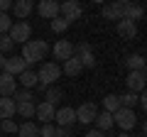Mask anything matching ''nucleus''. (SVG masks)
Instances as JSON below:
<instances>
[{"label": "nucleus", "mask_w": 147, "mask_h": 137, "mask_svg": "<svg viewBox=\"0 0 147 137\" xmlns=\"http://www.w3.org/2000/svg\"><path fill=\"white\" fill-rule=\"evenodd\" d=\"M0 130L7 132V135H12V132H17V122L12 120V118L10 120H0Z\"/></svg>", "instance_id": "nucleus-31"}, {"label": "nucleus", "mask_w": 147, "mask_h": 137, "mask_svg": "<svg viewBox=\"0 0 147 137\" xmlns=\"http://www.w3.org/2000/svg\"><path fill=\"white\" fill-rule=\"evenodd\" d=\"M84 137H105V132H100V130H91V132H86Z\"/></svg>", "instance_id": "nucleus-39"}, {"label": "nucleus", "mask_w": 147, "mask_h": 137, "mask_svg": "<svg viewBox=\"0 0 147 137\" xmlns=\"http://www.w3.org/2000/svg\"><path fill=\"white\" fill-rule=\"evenodd\" d=\"M12 3H15V0H0V12L12 10Z\"/></svg>", "instance_id": "nucleus-37"}, {"label": "nucleus", "mask_w": 147, "mask_h": 137, "mask_svg": "<svg viewBox=\"0 0 147 137\" xmlns=\"http://www.w3.org/2000/svg\"><path fill=\"white\" fill-rule=\"evenodd\" d=\"M142 132H145V137H147V122H145V125H142Z\"/></svg>", "instance_id": "nucleus-42"}, {"label": "nucleus", "mask_w": 147, "mask_h": 137, "mask_svg": "<svg viewBox=\"0 0 147 137\" xmlns=\"http://www.w3.org/2000/svg\"><path fill=\"white\" fill-rule=\"evenodd\" d=\"M118 98H120V105H123V108H135L137 103H140V93H132V91L118 95Z\"/></svg>", "instance_id": "nucleus-26"}, {"label": "nucleus", "mask_w": 147, "mask_h": 137, "mask_svg": "<svg viewBox=\"0 0 147 137\" xmlns=\"http://www.w3.org/2000/svg\"><path fill=\"white\" fill-rule=\"evenodd\" d=\"M88 52H91V44H88V42H81V44H76V47H74V54H76V56L88 54Z\"/></svg>", "instance_id": "nucleus-35"}, {"label": "nucleus", "mask_w": 147, "mask_h": 137, "mask_svg": "<svg viewBox=\"0 0 147 137\" xmlns=\"http://www.w3.org/2000/svg\"><path fill=\"white\" fill-rule=\"evenodd\" d=\"M118 108H120V98H118L115 93H108L103 98V110H108V113H115Z\"/></svg>", "instance_id": "nucleus-27"}, {"label": "nucleus", "mask_w": 147, "mask_h": 137, "mask_svg": "<svg viewBox=\"0 0 147 137\" xmlns=\"http://www.w3.org/2000/svg\"><path fill=\"white\" fill-rule=\"evenodd\" d=\"M32 98H34V95H32L27 88H22V91H15V95H12V100H15V103H22V100H32Z\"/></svg>", "instance_id": "nucleus-34"}, {"label": "nucleus", "mask_w": 147, "mask_h": 137, "mask_svg": "<svg viewBox=\"0 0 147 137\" xmlns=\"http://www.w3.org/2000/svg\"><path fill=\"white\" fill-rule=\"evenodd\" d=\"M81 66L84 68H93L96 66V56H93V52H88V54H81Z\"/></svg>", "instance_id": "nucleus-32"}, {"label": "nucleus", "mask_w": 147, "mask_h": 137, "mask_svg": "<svg viewBox=\"0 0 147 137\" xmlns=\"http://www.w3.org/2000/svg\"><path fill=\"white\" fill-rule=\"evenodd\" d=\"M96 130H100V132H108L110 127L115 125V122H113V113H108V110H103V113H98V115H96Z\"/></svg>", "instance_id": "nucleus-20"}, {"label": "nucleus", "mask_w": 147, "mask_h": 137, "mask_svg": "<svg viewBox=\"0 0 147 137\" xmlns=\"http://www.w3.org/2000/svg\"><path fill=\"white\" fill-rule=\"evenodd\" d=\"M59 15H61L64 20L74 22V20H79V17L84 15V7H81L79 3H74V0H61V3H59Z\"/></svg>", "instance_id": "nucleus-5"}, {"label": "nucleus", "mask_w": 147, "mask_h": 137, "mask_svg": "<svg viewBox=\"0 0 147 137\" xmlns=\"http://www.w3.org/2000/svg\"><path fill=\"white\" fill-rule=\"evenodd\" d=\"M17 83H22V88H34L37 83H39V79H37V71H32V68H25L20 76H17Z\"/></svg>", "instance_id": "nucleus-19"}, {"label": "nucleus", "mask_w": 147, "mask_h": 137, "mask_svg": "<svg viewBox=\"0 0 147 137\" xmlns=\"http://www.w3.org/2000/svg\"><path fill=\"white\" fill-rule=\"evenodd\" d=\"M142 15H145V7L137 5V3H127V5H123V20H142Z\"/></svg>", "instance_id": "nucleus-17"}, {"label": "nucleus", "mask_w": 147, "mask_h": 137, "mask_svg": "<svg viewBox=\"0 0 147 137\" xmlns=\"http://www.w3.org/2000/svg\"><path fill=\"white\" fill-rule=\"evenodd\" d=\"M49 54V44L44 39H30V42L22 44V54L20 56L25 59L27 64H37V61H44Z\"/></svg>", "instance_id": "nucleus-1"}, {"label": "nucleus", "mask_w": 147, "mask_h": 137, "mask_svg": "<svg viewBox=\"0 0 147 137\" xmlns=\"http://www.w3.org/2000/svg\"><path fill=\"white\" fill-rule=\"evenodd\" d=\"M10 27H12L10 15H7V12H0V34H7V32H10Z\"/></svg>", "instance_id": "nucleus-30"}, {"label": "nucleus", "mask_w": 147, "mask_h": 137, "mask_svg": "<svg viewBox=\"0 0 147 137\" xmlns=\"http://www.w3.org/2000/svg\"><path fill=\"white\" fill-rule=\"evenodd\" d=\"M54 120H57V127H71L76 122V108H69V105L59 108Z\"/></svg>", "instance_id": "nucleus-10"}, {"label": "nucleus", "mask_w": 147, "mask_h": 137, "mask_svg": "<svg viewBox=\"0 0 147 137\" xmlns=\"http://www.w3.org/2000/svg\"><path fill=\"white\" fill-rule=\"evenodd\" d=\"M25 68H30V64H27L22 56H7V59H5V66L0 68V71H5V74H12V76H20Z\"/></svg>", "instance_id": "nucleus-8"}, {"label": "nucleus", "mask_w": 147, "mask_h": 137, "mask_svg": "<svg viewBox=\"0 0 147 137\" xmlns=\"http://www.w3.org/2000/svg\"><path fill=\"white\" fill-rule=\"evenodd\" d=\"M49 22H52V32H57V34L66 32V30H69V25H71V22H69V20H64L61 15H59V17H54V20H49Z\"/></svg>", "instance_id": "nucleus-28"}, {"label": "nucleus", "mask_w": 147, "mask_h": 137, "mask_svg": "<svg viewBox=\"0 0 147 137\" xmlns=\"http://www.w3.org/2000/svg\"><path fill=\"white\" fill-rule=\"evenodd\" d=\"M61 76V66H59L57 61H47V64H42L39 66V71H37V79H39V88H49V86H54L57 83V79Z\"/></svg>", "instance_id": "nucleus-2"}, {"label": "nucleus", "mask_w": 147, "mask_h": 137, "mask_svg": "<svg viewBox=\"0 0 147 137\" xmlns=\"http://www.w3.org/2000/svg\"><path fill=\"white\" fill-rule=\"evenodd\" d=\"M37 12L44 20H54V17H59V3L57 0H39L37 3Z\"/></svg>", "instance_id": "nucleus-12"}, {"label": "nucleus", "mask_w": 147, "mask_h": 137, "mask_svg": "<svg viewBox=\"0 0 147 137\" xmlns=\"http://www.w3.org/2000/svg\"><path fill=\"white\" fill-rule=\"evenodd\" d=\"M34 100H22V103H15V113L20 118H34Z\"/></svg>", "instance_id": "nucleus-22"}, {"label": "nucleus", "mask_w": 147, "mask_h": 137, "mask_svg": "<svg viewBox=\"0 0 147 137\" xmlns=\"http://www.w3.org/2000/svg\"><path fill=\"white\" fill-rule=\"evenodd\" d=\"M15 49V42L10 39V34H0V54H10Z\"/></svg>", "instance_id": "nucleus-29"}, {"label": "nucleus", "mask_w": 147, "mask_h": 137, "mask_svg": "<svg viewBox=\"0 0 147 137\" xmlns=\"http://www.w3.org/2000/svg\"><path fill=\"white\" fill-rule=\"evenodd\" d=\"M103 20H115V22L123 20V5L118 0H110L103 5Z\"/></svg>", "instance_id": "nucleus-16"}, {"label": "nucleus", "mask_w": 147, "mask_h": 137, "mask_svg": "<svg viewBox=\"0 0 147 137\" xmlns=\"http://www.w3.org/2000/svg\"><path fill=\"white\" fill-rule=\"evenodd\" d=\"M91 3H98V5H103V3H105V0H91Z\"/></svg>", "instance_id": "nucleus-43"}, {"label": "nucleus", "mask_w": 147, "mask_h": 137, "mask_svg": "<svg viewBox=\"0 0 147 137\" xmlns=\"http://www.w3.org/2000/svg\"><path fill=\"white\" fill-rule=\"evenodd\" d=\"M115 30L123 39H135L137 37V22H132V20H118Z\"/></svg>", "instance_id": "nucleus-15"}, {"label": "nucleus", "mask_w": 147, "mask_h": 137, "mask_svg": "<svg viewBox=\"0 0 147 137\" xmlns=\"http://www.w3.org/2000/svg\"><path fill=\"white\" fill-rule=\"evenodd\" d=\"M54 137H71V127H57V135Z\"/></svg>", "instance_id": "nucleus-36"}, {"label": "nucleus", "mask_w": 147, "mask_h": 137, "mask_svg": "<svg viewBox=\"0 0 147 137\" xmlns=\"http://www.w3.org/2000/svg\"><path fill=\"white\" fill-rule=\"evenodd\" d=\"M118 137H130V132H120V135H118Z\"/></svg>", "instance_id": "nucleus-41"}, {"label": "nucleus", "mask_w": 147, "mask_h": 137, "mask_svg": "<svg viewBox=\"0 0 147 137\" xmlns=\"http://www.w3.org/2000/svg\"><path fill=\"white\" fill-rule=\"evenodd\" d=\"M52 52H54V59H59V61L64 64L66 59L74 56V44L69 42V39H59V42L52 47Z\"/></svg>", "instance_id": "nucleus-11"}, {"label": "nucleus", "mask_w": 147, "mask_h": 137, "mask_svg": "<svg viewBox=\"0 0 147 137\" xmlns=\"http://www.w3.org/2000/svg\"><path fill=\"white\" fill-rule=\"evenodd\" d=\"M10 39L15 44H25V42H30V37H32V25L30 22H25V20H17V22H12V27H10Z\"/></svg>", "instance_id": "nucleus-4"}, {"label": "nucleus", "mask_w": 147, "mask_h": 137, "mask_svg": "<svg viewBox=\"0 0 147 137\" xmlns=\"http://www.w3.org/2000/svg\"><path fill=\"white\" fill-rule=\"evenodd\" d=\"M57 135V127L52 125V122H44L42 127H39V137H54Z\"/></svg>", "instance_id": "nucleus-33"}, {"label": "nucleus", "mask_w": 147, "mask_h": 137, "mask_svg": "<svg viewBox=\"0 0 147 137\" xmlns=\"http://www.w3.org/2000/svg\"><path fill=\"white\" fill-rule=\"evenodd\" d=\"M15 115V100L0 95V120H10Z\"/></svg>", "instance_id": "nucleus-21"}, {"label": "nucleus", "mask_w": 147, "mask_h": 137, "mask_svg": "<svg viewBox=\"0 0 147 137\" xmlns=\"http://www.w3.org/2000/svg\"><path fill=\"white\" fill-rule=\"evenodd\" d=\"M57 3H61V0H57Z\"/></svg>", "instance_id": "nucleus-45"}, {"label": "nucleus", "mask_w": 147, "mask_h": 137, "mask_svg": "<svg viewBox=\"0 0 147 137\" xmlns=\"http://www.w3.org/2000/svg\"><path fill=\"white\" fill-rule=\"evenodd\" d=\"M145 83H147V76L142 74V71H130L127 79H125L127 91H132V93H142V91H145Z\"/></svg>", "instance_id": "nucleus-9"}, {"label": "nucleus", "mask_w": 147, "mask_h": 137, "mask_svg": "<svg viewBox=\"0 0 147 137\" xmlns=\"http://www.w3.org/2000/svg\"><path fill=\"white\" fill-rule=\"evenodd\" d=\"M113 122H115L118 127H120V132H130L132 127L137 125V118H135V110L132 108H118L115 113H113Z\"/></svg>", "instance_id": "nucleus-3"}, {"label": "nucleus", "mask_w": 147, "mask_h": 137, "mask_svg": "<svg viewBox=\"0 0 147 137\" xmlns=\"http://www.w3.org/2000/svg\"><path fill=\"white\" fill-rule=\"evenodd\" d=\"M54 115H57V108H54L52 103H47V100H44V103H39V105L34 108V118L42 122V125H44V122H52Z\"/></svg>", "instance_id": "nucleus-13"}, {"label": "nucleus", "mask_w": 147, "mask_h": 137, "mask_svg": "<svg viewBox=\"0 0 147 137\" xmlns=\"http://www.w3.org/2000/svg\"><path fill=\"white\" fill-rule=\"evenodd\" d=\"M61 98H64V91L59 88V86H49V88H47V95H44V100H47V103H52L54 108L59 105V100H61Z\"/></svg>", "instance_id": "nucleus-25"}, {"label": "nucleus", "mask_w": 147, "mask_h": 137, "mask_svg": "<svg viewBox=\"0 0 147 137\" xmlns=\"http://www.w3.org/2000/svg\"><path fill=\"white\" fill-rule=\"evenodd\" d=\"M34 10V0H15L12 3V12H15L17 20H27Z\"/></svg>", "instance_id": "nucleus-14"}, {"label": "nucleus", "mask_w": 147, "mask_h": 137, "mask_svg": "<svg viewBox=\"0 0 147 137\" xmlns=\"http://www.w3.org/2000/svg\"><path fill=\"white\" fill-rule=\"evenodd\" d=\"M147 64V59L142 56V54H130V56H125V66L130 68V71H142Z\"/></svg>", "instance_id": "nucleus-23"}, {"label": "nucleus", "mask_w": 147, "mask_h": 137, "mask_svg": "<svg viewBox=\"0 0 147 137\" xmlns=\"http://www.w3.org/2000/svg\"><path fill=\"white\" fill-rule=\"evenodd\" d=\"M74 3H79V0H74Z\"/></svg>", "instance_id": "nucleus-44"}, {"label": "nucleus", "mask_w": 147, "mask_h": 137, "mask_svg": "<svg viewBox=\"0 0 147 137\" xmlns=\"http://www.w3.org/2000/svg\"><path fill=\"white\" fill-rule=\"evenodd\" d=\"M118 3H120V5H127V3H132V0H118Z\"/></svg>", "instance_id": "nucleus-40"}, {"label": "nucleus", "mask_w": 147, "mask_h": 137, "mask_svg": "<svg viewBox=\"0 0 147 137\" xmlns=\"http://www.w3.org/2000/svg\"><path fill=\"white\" fill-rule=\"evenodd\" d=\"M15 91H17V76L0 71V95L12 98V95H15Z\"/></svg>", "instance_id": "nucleus-7"}, {"label": "nucleus", "mask_w": 147, "mask_h": 137, "mask_svg": "<svg viewBox=\"0 0 147 137\" xmlns=\"http://www.w3.org/2000/svg\"><path fill=\"white\" fill-rule=\"evenodd\" d=\"M96 115H98V105H96V103H84V105L76 108V122H81V125L93 122Z\"/></svg>", "instance_id": "nucleus-6"}, {"label": "nucleus", "mask_w": 147, "mask_h": 137, "mask_svg": "<svg viewBox=\"0 0 147 137\" xmlns=\"http://www.w3.org/2000/svg\"><path fill=\"white\" fill-rule=\"evenodd\" d=\"M137 105H142V110L147 113V88H145V91L140 93V103H137Z\"/></svg>", "instance_id": "nucleus-38"}, {"label": "nucleus", "mask_w": 147, "mask_h": 137, "mask_svg": "<svg viewBox=\"0 0 147 137\" xmlns=\"http://www.w3.org/2000/svg\"><path fill=\"white\" fill-rule=\"evenodd\" d=\"M61 71H64L66 76H71V79H74V76H79L81 71H84V66H81V59L74 54L71 59H66V61H64V68H61Z\"/></svg>", "instance_id": "nucleus-18"}, {"label": "nucleus", "mask_w": 147, "mask_h": 137, "mask_svg": "<svg viewBox=\"0 0 147 137\" xmlns=\"http://www.w3.org/2000/svg\"><path fill=\"white\" fill-rule=\"evenodd\" d=\"M17 135L20 137H39V127L32 120H25L22 125H17Z\"/></svg>", "instance_id": "nucleus-24"}]
</instances>
